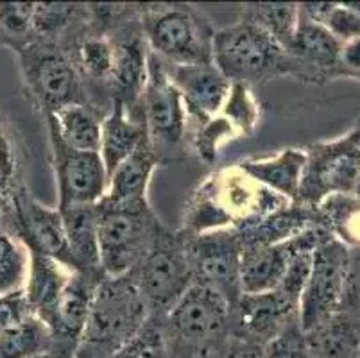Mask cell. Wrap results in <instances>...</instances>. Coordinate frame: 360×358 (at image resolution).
Returning a JSON list of instances; mask_svg holds the SVG:
<instances>
[{
  "label": "cell",
  "instance_id": "obj_1",
  "mask_svg": "<svg viewBox=\"0 0 360 358\" xmlns=\"http://www.w3.org/2000/svg\"><path fill=\"white\" fill-rule=\"evenodd\" d=\"M292 205L285 197L257 183L238 165L222 169L195 192L185 219V233L244 228Z\"/></svg>",
  "mask_w": 360,
  "mask_h": 358
},
{
  "label": "cell",
  "instance_id": "obj_2",
  "mask_svg": "<svg viewBox=\"0 0 360 358\" xmlns=\"http://www.w3.org/2000/svg\"><path fill=\"white\" fill-rule=\"evenodd\" d=\"M149 315L133 271L104 276L94 294L75 358H111L139 333Z\"/></svg>",
  "mask_w": 360,
  "mask_h": 358
},
{
  "label": "cell",
  "instance_id": "obj_3",
  "mask_svg": "<svg viewBox=\"0 0 360 358\" xmlns=\"http://www.w3.org/2000/svg\"><path fill=\"white\" fill-rule=\"evenodd\" d=\"M212 56L219 70L231 83L245 87L294 74L292 58L287 51L245 18L214 32Z\"/></svg>",
  "mask_w": 360,
  "mask_h": 358
},
{
  "label": "cell",
  "instance_id": "obj_4",
  "mask_svg": "<svg viewBox=\"0 0 360 358\" xmlns=\"http://www.w3.org/2000/svg\"><path fill=\"white\" fill-rule=\"evenodd\" d=\"M140 24L149 51L167 65L210 63L214 31L191 6L160 4L142 9Z\"/></svg>",
  "mask_w": 360,
  "mask_h": 358
},
{
  "label": "cell",
  "instance_id": "obj_5",
  "mask_svg": "<svg viewBox=\"0 0 360 358\" xmlns=\"http://www.w3.org/2000/svg\"><path fill=\"white\" fill-rule=\"evenodd\" d=\"M150 315H167L194 285L186 235L162 226L153 248L133 271Z\"/></svg>",
  "mask_w": 360,
  "mask_h": 358
},
{
  "label": "cell",
  "instance_id": "obj_6",
  "mask_svg": "<svg viewBox=\"0 0 360 358\" xmlns=\"http://www.w3.org/2000/svg\"><path fill=\"white\" fill-rule=\"evenodd\" d=\"M162 224L150 208L124 210L99 203V262L104 276L135 271L156 241Z\"/></svg>",
  "mask_w": 360,
  "mask_h": 358
},
{
  "label": "cell",
  "instance_id": "obj_7",
  "mask_svg": "<svg viewBox=\"0 0 360 358\" xmlns=\"http://www.w3.org/2000/svg\"><path fill=\"white\" fill-rule=\"evenodd\" d=\"M231 323V308L212 288L194 283L163 315L172 354L179 350L208 351L224 337Z\"/></svg>",
  "mask_w": 360,
  "mask_h": 358
},
{
  "label": "cell",
  "instance_id": "obj_8",
  "mask_svg": "<svg viewBox=\"0 0 360 358\" xmlns=\"http://www.w3.org/2000/svg\"><path fill=\"white\" fill-rule=\"evenodd\" d=\"M297 203L316 208L332 196L355 192L360 179V133L335 142L317 143L307 151Z\"/></svg>",
  "mask_w": 360,
  "mask_h": 358
},
{
  "label": "cell",
  "instance_id": "obj_9",
  "mask_svg": "<svg viewBox=\"0 0 360 358\" xmlns=\"http://www.w3.org/2000/svg\"><path fill=\"white\" fill-rule=\"evenodd\" d=\"M186 235V251L194 283L217 292L233 310L242 295V242L235 228Z\"/></svg>",
  "mask_w": 360,
  "mask_h": 358
},
{
  "label": "cell",
  "instance_id": "obj_10",
  "mask_svg": "<svg viewBox=\"0 0 360 358\" xmlns=\"http://www.w3.org/2000/svg\"><path fill=\"white\" fill-rule=\"evenodd\" d=\"M348 248L328 236L314 251L312 269L301 292L297 319L303 331H310L337 315L345 305Z\"/></svg>",
  "mask_w": 360,
  "mask_h": 358
},
{
  "label": "cell",
  "instance_id": "obj_11",
  "mask_svg": "<svg viewBox=\"0 0 360 358\" xmlns=\"http://www.w3.org/2000/svg\"><path fill=\"white\" fill-rule=\"evenodd\" d=\"M16 52L25 81L47 115H54L68 104L81 103L75 65L56 41L32 38L16 49Z\"/></svg>",
  "mask_w": 360,
  "mask_h": 358
},
{
  "label": "cell",
  "instance_id": "obj_12",
  "mask_svg": "<svg viewBox=\"0 0 360 358\" xmlns=\"http://www.w3.org/2000/svg\"><path fill=\"white\" fill-rule=\"evenodd\" d=\"M140 106L147 138L156 158L158 153L176 149L185 138L186 108L181 94L167 74L165 63L150 51Z\"/></svg>",
  "mask_w": 360,
  "mask_h": 358
},
{
  "label": "cell",
  "instance_id": "obj_13",
  "mask_svg": "<svg viewBox=\"0 0 360 358\" xmlns=\"http://www.w3.org/2000/svg\"><path fill=\"white\" fill-rule=\"evenodd\" d=\"M103 271H75L68 278L54 312L45 323L54 358H75L86 328L91 301L103 281Z\"/></svg>",
  "mask_w": 360,
  "mask_h": 358
},
{
  "label": "cell",
  "instance_id": "obj_14",
  "mask_svg": "<svg viewBox=\"0 0 360 358\" xmlns=\"http://www.w3.org/2000/svg\"><path fill=\"white\" fill-rule=\"evenodd\" d=\"M51 131L60 205L58 210L99 205L108 193V172L99 153H81L61 142Z\"/></svg>",
  "mask_w": 360,
  "mask_h": 358
},
{
  "label": "cell",
  "instance_id": "obj_15",
  "mask_svg": "<svg viewBox=\"0 0 360 358\" xmlns=\"http://www.w3.org/2000/svg\"><path fill=\"white\" fill-rule=\"evenodd\" d=\"M13 201H15L16 233L24 245L40 249L44 255L61 264L70 272L77 271V265L68 248L63 215L60 210L44 206L25 192L15 193Z\"/></svg>",
  "mask_w": 360,
  "mask_h": 358
},
{
  "label": "cell",
  "instance_id": "obj_16",
  "mask_svg": "<svg viewBox=\"0 0 360 358\" xmlns=\"http://www.w3.org/2000/svg\"><path fill=\"white\" fill-rule=\"evenodd\" d=\"M167 74L174 83L185 103L186 113L208 122L217 117L231 90V81L222 74L214 61L192 65H167Z\"/></svg>",
  "mask_w": 360,
  "mask_h": 358
},
{
  "label": "cell",
  "instance_id": "obj_17",
  "mask_svg": "<svg viewBox=\"0 0 360 358\" xmlns=\"http://www.w3.org/2000/svg\"><path fill=\"white\" fill-rule=\"evenodd\" d=\"M294 319H297V305L278 290L242 294L231 310V323L242 337L262 344L269 343Z\"/></svg>",
  "mask_w": 360,
  "mask_h": 358
},
{
  "label": "cell",
  "instance_id": "obj_18",
  "mask_svg": "<svg viewBox=\"0 0 360 358\" xmlns=\"http://www.w3.org/2000/svg\"><path fill=\"white\" fill-rule=\"evenodd\" d=\"M297 233L292 238L278 244L251 245L242 248L240 260V287L242 294H264L276 290L283 280L289 262L294 252L305 242L307 231Z\"/></svg>",
  "mask_w": 360,
  "mask_h": 358
},
{
  "label": "cell",
  "instance_id": "obj_19",
  "mask_svg": "<svg viewBox=\"0 0 360 358\" xmlns=\"http://www.w3.org/2000/svg\"><path fill=\"white\" fill-rule=\"evenodd\" d=\"M156 163L158 158L146 140L108 176V193L103 203L124 210L149 208L147 188Z\"/></svg>",
  "mask_w": 360,
  "mask_h": 358
},
{
  "label": "cell",
  "instance_id": "obj_20",
  "mask_svg": "<svg viewBox=\"0 0 360 358\" xmlns=\"http://www.w3.org/2000/svg\"><path fill=\"white\" fill-rule=\"evenodd\" d=\"M342 44L323 25L301 18L287 54L292 58L296 77H307L310 72L326 74L339 68Z\"/></svg>",
  "mask_w": 360,
  "mask_h": 358
},
{
  "label": "cell",
  "instance_id": "obj_21",
  "mask_svg": "<svg viewBox=\"0 0 360 358\" xmlns=\"http://www.w3.org/2000/svg\"><path fill=\"white\" fill-rule=\"evenodd\" d=\"M136 108H127L126 104L115 101L110 113L101 124V149L106 172L110 176L129 154L135 153L147 138L143 117H135Z\"/></svg>",
  "mask_w": 360,
  "mask_h": 358
},
{
  "label": "cell",
  "instance_id": "obj_22",
  "mask_svg": "<svg viewBox=\"0 0 360 358\" xmlns=\"http://www.w3.org/2000/svg\"><path fill=\"white\" fill-rule=\"evenodd\" d=\"M25 249L29 256L25 298L31 305L32 314L45 324L54 312L72 272L44 255L40 249L32 245H25Z\"/></svg>",
  "mask_w": 360,
  "mask_h": 358
},
{
  "label": "cell",
  "instance_id": "obj_23",
  "mask_svg": "<svg viewBox=\"0 0 360 358\" xmlns=\"http://www.w3.org/2000/svg\"><path fill=\"white\" fill-rule=\"evenodd\" d=\"M111 44H113V67L108 83L113 87L115 101H120L127 108H136L147 81L149 51H146L143 41L135 34L117 41L111 39Z\"/></svg>",
  "mask_w": 360,
  "mask_h": 358
},
{
  "label": "cell",
  "instance_id": "obj_24",
  "mask_svg": "<svg viewBox=\"0 0 360 358\" xmlns=\"http://www.w3.org/2000/svg\"><path fill=\"white\" fill-rule=\"evenodd\" d=\"M305 162V153L297 149H285L269 160H245L238 163V167L265 188L285 197L287 201L297 203Z\"/></svg>",
  "mask_w": 360,
  "mask_h": 358
},
{
  "label": "cell",
  "instance_id": "obj_25",
  "mask_svg": "<svg viewBox=\"0 0 360 358\" xmlns=\"http://www.w3.org/2000/svg\"><path fill=\"white\" fill-rule=\"evenodd\" d=\"M61 215L77 271H103L99 262V205L68 208Z\"/></svg>",
  "mask_w": 360,
  "mask_h": 358
},
{
  "label": "cell",
  "instance_id": "obj_26",
  "mask_svg": "<svg viewBox=\"0 0 360 358\" xmlns=\"http://www.w3.org/2000/svg\"><path fill=\"white\" fill-rule=\"evenodd\" d=\"M47 118L49 129L54 131L65 146L81 153H99L103 120L86 104H68L54 115H47Z\"/></svg>",
  "mask_w": 360,
  "mask_h": 358
},
{
  "label": "cell",
  "instance_id": "obj_27",
  "mask_svg": "<svg viewBox=\"0 0 360 358\" xmlns=\"http://www.w3.org/2000/svg\"><path fill=\"white\" fill-rule=\"evenodd\" d=\"M340 314V312H339ZM305 331L312 358H353L360 346V328L340 315Z\"/></svg>",
  "mask_w": 360,
  "mask_h": 358
},
{
  "label": "cell",
  "instance_id": "obj_28",
  "mask_svg": "<svg viewBox=\"0 0 360 358\" xmlns=\"http://www.w3.org/2000/svg\"><path fill=\"white\" fill-rule=\"evenodd\" d=\"M267 32L283 51H289L300 24L297 4H245L244 16Z\"/></svg>",
  "mask_w": 360,
  "mask_h": 358
},
{
  "label": "cell",
  "instance_id": "obj_29",
  "mask_svg": "<svg viewBox=\"0 0 360 358\" xmlns=\"http://www.w3.org/2000/svg\"><path fill=\"white\" fill-rule=\"evenodd\" d=\"M51 351V333L36 315L0 331V358H32Z\"/></svg>",
  "mask_w": 360,
  "mask_h": 358
},
{
  "label": "cell",
  "instance_id": "obj_30",
  "mask_svg": "<svg viewBox=\"0 0 360 358\" xmlns=\"http://www.w3.org/2000/svg\"><path fill=\"white\" fill-rule=\"evenodd\" d=\"M111 358H174L163 315H149L139 333Z\"/></svg>",
  "mask_w": 360,
  "mask_h": 358
},
{
  "label": "cell",
  "instance_id": "obj_31",
  "mask_svg": "<svg viewBox=\"0 0 360 358\" xmlns=\"http://www.w3.org/2000/svg\"><path fill=\"white\" fill-rule=\"evenodd\" d=\"M75 67H79L86 77L96 81H110L113 67V44L103 32L86 34L75 49Z\"/></svg>",
  "mask_w": 360,
  "mask_h": 358
},
{
  "label": "cell",
  "instance_id": "obj_32",
  "mask_svg": "<svg viewBox=\"0 0 360 358\" xmlns=\"http://www.w3.org/2000/svg\"><path fill=\"white\" fill-rule=\"evenodd\" d=\"M83 11L77 4H63V2H40L34 4L32 15V34L36 38L54 41L63 31L72 25L77 15Z\"/></svg>",
  "mask_w": 360,
  "mask_h": 358
},
{
  "label": "cell",
  "instance_id": "obj_33",
  "mask_svg": "<svg viewBox=\"0 0 360 358\" xmlns=\"http://www.w3.org/2000/svg\"><path fill=\"white\" fill-rule=\"evenodd\" d=\"M29 256L6 233H0V295L22 290L27 278Z\"/></svg>",
  "mask_w": 360,
  "mask_h": 358
},
{
  "label": "cell",
  "instance_id": "obj_34",
  "mask_svg": "<svg viewBox=\"0 0 360 358\" xmlns=\"http://www.w3.org/2000/svg\"><path fill=\"white\" fill-rule=\"evenodd\" d=\"M219 113L230 120L238 134L253 133L258 122V106L255 103L253 95H251L250 87L231 83L230 94H228L224 106Z\"/></svg>",
  "mask_w": 360,
  "mask_h": 358
},
{
  "label": "cell",
  "instance_id": "obj_35",
  "mask_svg": "<svg viewBox=\"0 0 360 358\" xmlns=\"http://www.w3.org/2000/svg\"><path fill=\"white\" fill-rule=\"evenodd\" d=\"M262 358H312L300 319L290 321L280 333L264 344Z\"/></svg>",
  "mask_w": 360,
  "mask_h": 358
},
{
  "label": "cell",
  "instance_id": "obj_36",
  "mask_svg": "<svg viewBox=\"0 0 360 358\" xmlns=\"http://www.w3.org/2000/svg\"><path fill=\"white\" fill-rule=\"evenodd\" d=\"M34 4L27 2H0V29L8 38L20 39L18 47L29 41L32 34ZM16 47V49H18Z\"/></svg>",
  "mask_w": 360,
  "mask_h": 358
},
{
  "label": "cell",
  "instance_id": "obj_37",
  "mask_svg": "<svg viewBox=\"0 0 360 358\" xmlns=\"http://www.w3.org/2000/svg\"><path fill=\"white\" fill-rule=\"evenodd\" d=\"M237 131L231 126V122L228 118L222 117L221 113L217 117L210 118L208 122L201 124L198 134H195V149H198L199 156L205 160V162L212 163L217 158V149L221 143H224L226 140L237 136Z\"/></svg>",
  "mask_w": 360,
  "mask_h": 358
},
{
  "label": "cell",
  "instance_id": "obj_38",
  "mask_svg": "<svg viewBox=\"0 0 360 358\" xmlns=\"http://www.w3.org/2000/svg\"><path fill=\"white\" fill-rule=\"evenodd\" d=\"M31 305L25 298L24 290L11 292L8 295H0V331L24 323L25 319L32 317Z\"/></svg>",
  "mask_w": 360,
  "mask_h": 358
},
{
  "label": "cell",
  "instance_id": "obj_39",
  "mask_svg": "<svg viewBox=\"0 0 360 358\" xmlns=\"http://www.w3.org/2000/svg\"><path fill=\"white\" fill-rule=\"evenodd\" d=\"M13 183H15V151L8 134L0 126V210L4 208L9 197L15 196Z\"/></svg>",
  "mask_w": 360,
  "mask_h": 358
},
{
  "label": "cell",
  "instance_id": "obj_40",
  "mask_svg": "<svg viewBox=\"0 0 360 358\" xmlns=\"http://www.w3.org/2000/svg\"><path fill=\"white\" fill-rule=\"evenodd\" d=\"M356 298L360 300V248L348 249V271H346V298Z\"/></svg>",
  "mask_w": 360,
  "mask_h": 358
},
{
  "label": "cell",
  "instance_id": "obj_41",
  "mask_svg": "<svg viewBox=\"0 0 360 358\" xmlns=\"http://www.w3.org/2000/svg\"><path fill=\"white\" fill-rule=\"evenodd\" d=\"M339 68L352 74H360V36L342 45L339 58Z\"/></svg>",
  "mask_w": 360,
  "mask_h": 358
},
{
  "label": "cell",
  "instance_id": "obj_42",
  "mask_svg": "<svg viewBox=\"0 0 360 358\" xmlns=\"http://www.w3.org/2000/svg\"><path fill=\"white\" fill-rule=\"evenodd\" d=\"M233 358H262V353H257V350H253V347H248V350L237 351Z\"/></svg>",
  "mask_w": 360,
  "mask_h": 358
},
{
  "label": "cell",
  "instance_id": "obj_43",
  "mask_svg": "<svg viewBox=\"0 0 360 358\" xmlns=\"http://www.w3.org/2000/svg\"><path fill=\"white\" fill-rule=\"evenodd\" d=\"M353 193H355V196L359 197V199H360V179H359V183H356V186H355V192H353Z\"/></svg>",
  "mask_w": 360,
  "mask_h": 358
},
{
  "label": "cell",
  "instance_id": "obj_44",
  "mask_svg": "<svg viewBox=\"0 0 360 358\" xmlns=\"http://www.w3.org/2000/svg\"><path fill=\"white\" fill-rule=\"evenodd\" d=\"M32 358H54L51 353H44V354H38V357H32Z\"/></svg>",
  "mask_w": 360,
  "mask_h": 358
},
{
  "label": "cell",
  "instance_id": "obj_45",
  "mask_svg": "<svg viewBox=\"0 0 360 358\" xmlns=\"http://www.w3.org/2000/svg\"><path fill=\"white\" fill-rule=\"evenodd\" d=\"M356 358H360V346H359V351H356Z\"/></svg>",
  "mask_w": 360,
  "mask_h": 358
}]
</instances>
